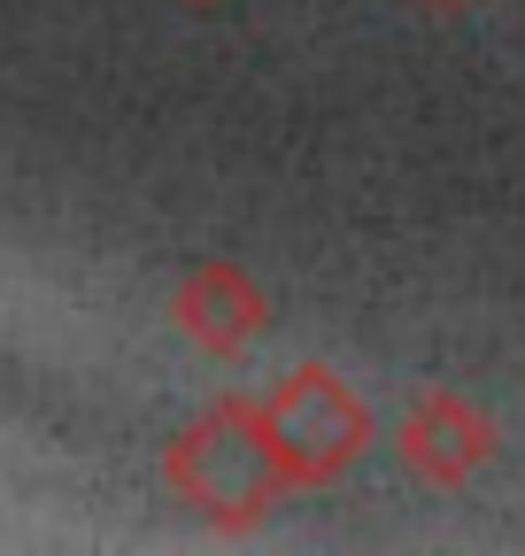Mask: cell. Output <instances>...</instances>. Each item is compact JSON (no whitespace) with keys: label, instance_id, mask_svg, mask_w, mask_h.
I'll list each match as a JSON object with an SVG mask.
<instances>
[{"label":"cell","instance_id":"5","mask_svg":"<svg viewBox=\"0 0 525 556\" xmlns=\"http://www.w3.org/2000/svg\"><path fill=\"white\" fill-rule=\"evenodd\" d=\"M425 9H472V0H425Z\"/></svg>","mask_w":525,"mask_h":556},{"label":"cell","instance_id":"1","mask_svg":"<svg viewBox=\"0 0 525 556\" xmlns=\"http://www.w3.org/2000/svg\"><path fill=\"white\" fill-rule=\"evenodd\" d=\"M163 486L217 533H255L294 495L279 456H271V441H262L255 402H240V394L209 402L193 426H178L163 441Z\"/></svg>","mask_w":525,"mask_h":556},{"label":"cell","instance_id":"4","mask_svg":"<svg viewBox=\"0 0 525 556\" xmlns=\"http://www.w3.org/2000/svg\"><path fill=\"white\" fill-rule=\"evenodd\" d=\"M163 317H170V332L185 348H202L209 364H232V356H247V348L262 340V325H271V294H262V278L247 263L209 255V263H193L170 287Z\"/></svg>","mask_w":525,"mask_h":556},{"label":"cell","instance_id":"6","mask_svg":"<svg viewBox=\"0 0 525 556\" xmlns=\"http://www.w3.org/2000/svg\"><path fill=\"white\" fill-rule=\"evenodd\" d=\"M193 9H217V0H193Z\"/></svg>","mask_w":525,"mask_h":556},{"label":"cell","instance_id":"2","mask_svg":"<svg viewBox=\"0 0 525 556\" xmlns=\"http://www.w3.org/2000/svg\"><path fill=\"white\" fill-rule=\"evenodd\" d=\"M262 417V441H271L279 471L294 495H317V486H341L363 448H371V402L341 379V371H324V364H294L271 394L255 402Z\"/></svg>","mask_w":525,"mask_h":556},{"label":"cell","instance_id":"3","mask_svg":"<svg viewBox=\"0 0 525 556\" xmlns=\"http://www.w3.org/2000/svg\"><path fill=\"white\" fill-rule=\"evenodd\" d=\"M495 448H502L495 417L464 387H418L410 409H402V426H394V456H402V471L418 486H433V495L472 486L495 464Z\"/></svg>","mask_w":525,"mask_h":556}]
</instances>
